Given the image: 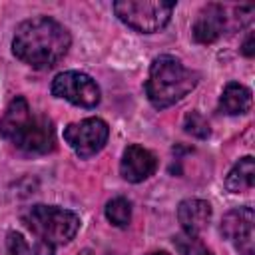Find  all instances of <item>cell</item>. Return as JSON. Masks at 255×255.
Segmentation results:
<instances>
[{
  "instance_id": "14",
  "label": "cell",
  "mask_w": 255,
  "mask_h": 255,
  "mask_svg": "<svg viewBox=\"0 0 255 255\" xmlns=\"http://www.w3.org/2000/svg\"><path fill=\"white\" fill-rule=\"evenodd\" d=\"M106 217L116 227H128L131 221V203L126 197H114L106 203Z\"/></svg>"
},
{
  "instance_id": "10",
  "label": "cell",
  "mask_w": 255,
  "mask_h": 255,
  "mask_svg": "<svg viewBox=\"0 0 255 255\" xmlns=\"http://www.w3.org/2000/svg\"><path fill=\"white\" fill-rule=\"evenodd\" d=\"M155 167H157V159L149 149H145L137 143L128 145L124 149V155L120 161V173L126 181L139 183V181L147 179L149 175H153Z\"/></svg>"
},
{
  "instance_id": "15",
  "label": "cell",
  "mask_w": 255,
  "mask_h": 255,
  "mask_svg": "<svg viewBox=\"0 0 255 255\" xmlns=\"http://www.w3.org/2000/svg\"><path fill=\"white\" fill-rule=\"evenodd\" d=\"M173 243H175V247H177V251H179L181 255H213V253L199 241V237H193V235H185V233L175 235Z\"/></svg>"
},
{
  "instance_id": "17",
  "label": "cell",
  "mask_w": 255,
  "mask_h": 255,
  "mask_svg": "<svg viewBox=\"0 0 255 255\" xmlns=\"http://www.w3.org/2000/svg\"><path fill=\"white\" fill-rule=\"evenodd\" d=\"M6 255H32L30 245L18 231H10L6 235Z\"/></svg>"
},
{
  "instance_id": "11",
  "label": "cell",
  "mask_w": 255,
  "mask_h": 255,
  "mask_svg": "<svg viewBox=\"0 0 255 255\" xmlns=\"http://www.w3.org/2000/svg\"><path fill=\"white\" fill-rule=\"evenodd\" d=\"M177 219L185 235L197 237L211 219V205L205 199H183L177 207Z\"/></svg>"
},
{
  "instance_id": "19",
  "label": "cell",
  "mask_w": 255,
  "mask_h": 255,
  "mask_svg": "<svg viewBox=\"0 0 255 255\" xmlns=\"http://www.w3.org/2000/svg\"><path fill=\"white\" fill-rule=\"evenodd\" d=\"M34 253L36 255H54V247L52 245H46V243H36Z\"/></svg>"
},
{
  "instance_id": "2",
  "label": "cell",
  "mask_w": 255,
  "mask_h": 255,
  "mask_svg": "<svg viewBox=\"0 0 255 255\" xmlns=\"http://www.w3.org/2000/svg\"><path fill=\"white\" fill-rule=\"evenodd\" d=\"M0 135L26 153H48L56 145L52 120L42 114H32L22 96H16L2 114Z\"/></svg>"
},
{
  "instance_id": "9",
  "label": "cell",
  "mask_w": 255,
  "mask_h": 255,
  "mask_svg": "<svg viewBox=\"0 0 255 255\" xmlns=\"http://www.w3.org/2000/svg\"><path fill=\"white\" fill-rule=\"evenodd\" d=\"M253 221H255V213L247 205L227 211L221 219L223 237H227L241 255H253V251H255Z\"/></svg>"
},
{
  "instance_id": "4",
  "label": "cell",
  "mask_w": 255,
  "mask_h": 255,
  "mask_svg": "<svg viewBox=\"0 0 255 255\" xmlns=\"http://www.w3.org/2000/svg\"><path fill=\"white\" fill-rule=\"evenodd\" d=\"M24 221L38 237V243L52 247L72 241L80 229V215L58 205H32Z\"/></svg>"
},
{
  "instance_id": "20",
  "label": "cell",
  "mask_w": 255,
  "mask_h": 255,
  "mask_svg": "<svg viewBox=\"0 0 255 255\" xmlns=\"http://www.w3.org/2000/svg\"><path fill=\"white\" fill-rule=\"evenodd\" d=\"M147 255H169V253H165V251H153V253H147Z\"/></svg>"
},
{
  "instance_id": "16",
  "label": "cell",
  "mask_w": 255,
  "mask_h": 255,
  "mask_svg": "<svg viewBox=\"0 0 255 255\" xmlns=\"http://www.w3.org/2000/svg\"><path fill=\"white\" fill-rule=\"evenodd\" d=\"M183 128H185V131H187L189 135L199 137V139H205V137H209V133H211L207 120H205L199 112H189V114L185 116V120H183Z\"/></svg>"
},
{
  "instance_id": "6",
  "label": "cell",
  "mask_w": 255,
  "mask_h": 255,
  "mask_svg": "<svg viewBox=\"0 0 255 255\" xmlns=\"http://www.w3.org/2000/svg\"><path fill=\"white\" fill-rule=\"evenodd\" d=\"M251 6H239L237 8V16H227V6L211 2L207 6H203L193 22V38L199 44H211L217 38H221L225 32L235 30L237 26L241 28L249 18H241V14H245Z\"/></svg>"
},
{
  "instance_id": "21",
  "label": "cell",
  "mask_w": 255,
  "mask_h": 255,
  "mask_svg": "<svg viewBox=\"0 0 255 255\" xmlns=\"http://www.w3.org/2000/svg\"><path fill=\"white\" fill-rule=\"evenodd\" d=\"M78 255H94V253H92V251H90V249H84V251H80V253H78Z\"/></svg>"
},
{
  "instance_id": "7",
  "label": "cell",
  "mask_w": 255,
  "mask_h": 255,
  "mask_svg": "<svg viewBox=\"0 0 255 255\" xmlns=\"http://www.w3.org/2000/svg\"><path fill=\"white\" fill-rule=\"evenodd\" d=\"M110 137V128L102 118H86L76 124H68L64 128L66 143L80 155L92 157L106 145Z\"/></svg>"
},
{
  "instance_id": "8",
  "label": "cell",
  "mask_w": 255,
  "mask_h": 255,
  "mask_svg": "<svg viewBox=\"0 0 255 255\" xmlns=\"http://www.w3.org/2000/svg\"><path fill=\"white\" fill-rule=\"evenodd\" d=\"M52 94L80 108H96L100 104L98 84L88 74L76 72V70L58 74L52 80Z\"/></svg>"
},
{
  "instance_id": "3",
  "label": "cell",
  "mask_w": 255,
  "mask_h": 255,
  "mask_svg": "<svg viewBox=\"0 0 255 255\" xmlns=\"http://www.w3.org/2000/svg\"><path fill=\"white\" fill-rule=\"evenodd\" d=\"M199 82V74L181 64L175 56H157L147 74L145 94L153 108L165 110L181 102Z\"/></svg>"
},
{
  "instance_id": "1",
  "label": "cell",
  "mask_w": 255,
  "mask_h": 255,
  "mask_svg": "<svg viewBox=\"0 0 255 255\" xmlns=\"http://www.w3.org/2000/svg\"><path fill=\"white\" fill-rule=\"evenodd\" d=\"M70 32L54 18L36 16L18 24L12 38V52L24 64L46 70L56 66L70 50Z\"/></svg>"
},
{
  "instance_id": "5",
  "label": "cell",
  "mask_w": 255,
  "mask_h": 255,
  "mask_svg": "<svg viewBox=\"0 0 255 255\" xmlns=\"http://www.w3.org/2000/svg\"><path fill=\"white\" fill-rule=\"evenodd\" d=\"M173 6V2L161 0H118L114 2V12L126 26L151 34L167 26Z\"/></svg>"
},
{
  "instance_id": "12",
  "label": "cell",
  "mask_w": 255,
  "mask_h": 255,
  "mask_svg": "<svg viewBox=\"0 0 255 255\" xmlns=\"http://www.w3.org/2000/svg\"><path fill=\"white\" fill-rule=\"evenodd\" d=\"M251 90L245 88L243 84L229 82L223 88V94L219 98V110L227 116H239L247 114L251 110Z\"/></svg>"
},
{
  "instance_id": "18",
  "label": "cell",
  "mask_w": 255,
  "mask_h": 255,
  "mask_svg": "<svg viewBox=\"0 0 255 255\" xmlns=\"http://www.w3.org/2000/svg\"><path fill=\"white\" fill-rule=\"evenodd\" d=\"M241 52L247 56V58H251L253 56V32H249L247 34V38H245V42H243V46H241Z\"/></svg>"
},
{
  "instance_id": "13",
  "label": "cell",
  "mask_w": 255,
  "mask_h": 255,
  "mask_svg": "<svg viewBox=\"0 0 255 255\" xmlns=\"http://www.w3.org/2000/svg\"><path fill=\"white\" fill-rule=\"evenodd\" d=\"M255 183V161L251 155L241 157L225 177V187L231 193H245Z\"/></svg>"
}]
</instances>
